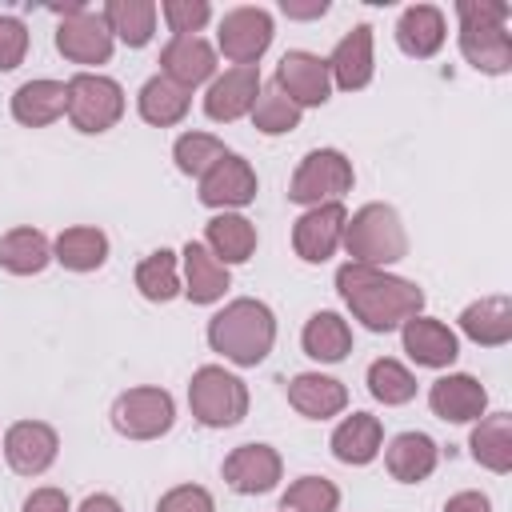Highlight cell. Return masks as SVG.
<instances>
[{
	"mask_svg": "<svg viewBox=\"0 0 512 512\" xmlns=\"http://www.w3.org/2000/svg\"><path fill=\"white\" fill-rule=\"evenodd\" d=\"M264 80H260V68L248 64V68H224L220 76H212L208 92H204V112L208 120L216 124H236L252 112L256 96H260Z\"/></svg>",
	"mask_w": 512,
	"mask_h": 512,
	"instance_id": "17",
	"label": "cell"
},
{
	"mask_svg": "<svg viewBox=\"0 0 512 512\" xmlns=\"http://www.w3.org/2000/svg\"><path fill=\"white\" fill-rule=\"evenodd\" d=\"M336 292L368 332H396L404 320L420 316L424 308V288L416 280L352 260L336 268Z\"/></svg>",
	"mask_w": 512,
	"mask_h": 512,
	"instance_id": "1",
	"label": "cell"
},
{
	"mask_svg": "<svg viewBox=\"0 0 512 512\" xmlns=\"http://www.w3.org/2000/svg\"><path fill=\"white\" fill-rule=\"evenodd\" d=\"M112 48H116V40H112L104 16L92 12V8H84L76 16H64L56 24V52L64 60H72V64H84V72L108 64L112 60Z\"/></svg>",
	"mask_w": 512,
	"mask_h": 512,
	"instance_id": "12",
	"label": "cell"
},
{
	"mask_svg": "<svg viewBox=\"0 0 512 512\" xmlns=\"http://www.w3.org/2000/svg\"><path fill=\"white\" fill-rule=\"evenodd\" d=\"M508 16H512V8L504 0H456L460 56L484 76H504L512 68Z\"/></svg>",
	"mask_w": 512,
	"mask_h": 512,
	"instance_id": "3",
	"label": "cell"
},
{
	"mask_svg": "<svg viewBox=\"0 0 512 512\" xmlns=\"http://www.w3.org/2000/svg\"><path fill=\"white\" fill-rule=\"evenodd\" d=\"M52 264V240L32 228V224H20V228H8L0 236V268L12 272V276H36Z\"/></svg>",
	"mask_w": 512,
	"mask_h": 512,
	"instance_id": "32",
	"label": "cell"
},
{
	"mask_svg": "<svg viewBox=\"0 0 512 512\" xmlns=\"http://www.w3.org/2000/svg\"><path fill=\"white\" fill-rule=\"evenodd\" d=\"M428 408H432V416H440L448 424H472L488 408V388L468 372H448V376L432 380Z\"/></svg>",
	"mask_w": 512,
	"mask_h": 512,
	"instance_id": "18",
	"label": "cell"
},
{
	"mask_svg": "<svg viewBox=\"0 0 512 512\" xmlns=\"http://www.w3.org/2000/svg\"><path fill=\"white\" fill-rule=\"evenodd\" d=\"M468 452L480 468L508 476L512 472V416L508 412H488L476 420L472 436H468Z\"/></svg>",
	"mask_w": 512,
	"mask_h": 512,
	"instance_id": "29",
	"label": "cell"
},
{
	"mask_svg": "<svg viewBox=\"0 0 512 512\" xmlns=\"http://www.w3.org/2000/svg\"><path fill=\"white\" fill-rule=\"evenodd\" d=\"M64 88H68L64 116L72 120L76 132L100 136V132L120 124V116H124V88L112 76H104V72H76L72 80H64Z\"/></svg>",
	"mask_w": 512,
	"mask_h": 512,
	"instance_id": "6",
	"label": "cell"
},
{
	"mask_svg": "<svg viewBox=\"0 0 512 512\" xmlns=\"http://www.w3.org/2000/svg\"><path fill=\"white\" fill-rule=\"evenodd\" d=\"M400 344L420 368H452L460 356V340L444 320L412 316L400 324Z\"/></svg>",
	"mask_w": 512,
	"mask_h": 512,
	"instance_id": "20",
	"label": "cell"
},
{
	"mask_svg": "<svg viewBox=\"0 0 512 512\" xmlns=\"http://www.w3.org/2000/svg\"><path fill=\"white\" fill-rule=\"evenodd\" d=\"M64 108H68L64 80L36 76V80H24L12 92V120L24 124V128H48V124H56L64 116Z\"/></svg>",
	"mask_w": 512,
	"mask_h": 512,
	"instance_id": "25",
	"label": "cell"
},
{
	"mask_svg": "<svg viewBox=\"0 0 512 512\" xmlns=\"http://www.w3.org/2000/svg\"><path fill=\"white\" fill-rule=\"evenodd\" d=\"M160 16L172 36H200L204 24L212 20V4L208 0H164Z\"/></svg>",
	"mask_w": 512,
	"mask_h": 512,
	"instance_id": "40",
	"label": "cell"
},
{
	"mask_svg": "<svg viewBox=\"0 0 512 512\" xmlns=\"http://www.w3.org/2000/svg\"><path fill=\"white\" fill-rule=\"evenodd\" d=\"M352 184H356V172H352V160L340 148H312L292 172L288 200L304 204V208H316V204L340 200L344 192H352Z\"/></svg>",
	"mask_w": 512,
	"mask_h": 512,
	"instance_id": "7",
	"label": "cell"
},
{
	"mask_svg": "<svg viewBox=\"0 0 512 512\" xmlns=\"http://www.w3.org/2000/svg\"><path fill=\"white\" fill-rule=\"evenodd\" d=\"M448 40V20L436 4H408L396 20V44L412 60H428L444 48Z\"/></svg>",
	"mask_w": 512,
	"mask_h": 512,
	"instance_id": "21",
	"label": "cell"
},
{
	"mask_svg": "<svg viewBox=\"0 0 512 512\" xmlns=\"http://www.w3.org/2000/svg\"><path fill=\"white\" fill-rule=\"evenodd\" d=\"M180 264H184V296L192 304H216L232 288L228 268L204 248V240H188L180 248Z\"/></svg>",
	"mask_w": 512,
	"mask_h": 512,
	"instance_id": "26",
	"label": "cell"
},
{
	"mask_svg": "<svg viewBox=\"0 0 512 512\" xmlns=\"http://www.w3.org/2000/svg\"><path fill=\"white\" fill-rule=\"evenodd\" d=\"M220 476L240 496H264V492H272L280 484L284 460H280V452L272 444H240V448H232L224 456Z\"/></svg>",
	"mask_w": 512,
	"mask_h": 512,
	"instance_id": "13",
	"label": "cell"
},
{
	"mask_svg": "<svg viewBox=\"0 0 512 512\" xmlns=\"http://www.w3.org/2000/svg\"><path fill=\"white\" fill-rule=\"evenodd\" d=\"M272 36H276L272 12L260 8V4H240V8H232V12L220 16L216 48L232 60V68H248V64H256L268 52Z\"/></svg>",
	"mask_w": 512,
	"mask_h": 512,
	"instance_id": "9",
	"label": "cell"
},
{
	"mask_svg": "<svg viewBox=\"0 0 512 512\" xmlns=\"http://www.w3.org/2000/svg\"><path fill=\"white\" fill-rule=\"evenodd\" d=\"M112 40L128 44V48H144L152 36H156V16L160 8L152 0H108L100 8Z\"/></svg>",
	"mask_w": 512,
	"mask_h": 512,
	"instance_id": "34",
	"label": "cell"
},
{
	"mask_svg": "<svg viewBox=\"0 0 512 512\" xmlns=\"http://www.w3.org/2000/svg\"><path fill=\"white\" fill-rule=\"evenodd\" d=\"M272 84H276L300 112H304V108H320V104H328V96H332L328 60L316 56V52H308V48L284 52L280 64H276V80H272Z\"/></svg>",
	"mask_w": 512,
	"mask_h": 512,
	"instance_id": "10",
	"label": "cell"
},
{
	"mask_svg": "<svg viewBox=\"0 0 512 512\" xmlns=\"http://www.w3.org/2000/svg\"><path fill=\"white\" fill-rule=\"evenodd\" d=\"M288 404L304 420H332L348 408V388L324 372H296L288 380Z\"/></svg>",
	"mask_w": 512,
	"mask_h": 512,
	"instance_id": "22",
	"label": "cell"
},
{
	"mask_svg": "<svg viewBox=\"0 0 512 512\" xmlns=\"http://www.w3.org/2000/svg\"><path fill=\"white\" fill-rule=\"evenodd\" d=\"M340 488L328 476H300L280 496V512H336Z\"/></svg>",
	"mask_w": 512,
	"mask_h": 512,
	"instance_id": "38",
	"label": "cell"
},
{
	"mask_svg": "<svg viewBox=\"0 0 512 512\" xmlns=\"http://www.w3.org/2000/svg\"><path fill=\"white\" fill-rule=\"evenodd\" d=\"M208 344L236 368H256L268 360L276 344V316L264 300L256 296H236L228 300L212 320H208Z\"/></svg>",
	"mask_w": 512,
	"mask_h": 512,
	"instance_id": "2",
	"label": "cell"
},
{
	"mask_svg": "<svg viewBox=\"0 0 512 512\" xmlns=\"http://www.w3.org/2000/svg\"><path fill=\"white\" fill-rule=\"evenodd\" d=\"M204 248L228 268V264H244L256 252V224L240 212H216L204 224Z\"/></svg>",
	"mask_w": 512,
	"mask_h": 512,
	"instance_id": "28",
	"label": "cell"
},
{
	"mask_svg": "<svg viewBox=\"0 0 512 512\" xmlns=\"http://www.w3.org/2000/svg\"><path fill=\"white\" fill-rule=\"evenodd\" d=\"M160 76H168L184 92L200 88L204 80L216 76V48L204 36H172L160 48Z\"/></svg>",
	"mask_w": 512,
	"mask_h": 512,
	"instance_id": "19",
	"label": "cell"
},
{
	"mask_svg": "<svg viewBox=\"0 0 512 512\" xmlns=\"http://www.w3.org/2000/svg\"><path fill=\"white\" fill-rule=\"evenodd\" d=\"M76 512H124V508H120L116 496H108V492H92V496H84V504H80Z\"/></svg>",
	"mask_w": 512,
	"mask_h": 512,
	"instance_id": "46",
	"label": "cell"
},
{
	"mask_svg": "<svg viewBox=\"0 0 512 512\" xmlns=\"http://www.w3.org/2000/svg\"><path fill=\"white\" fill-rule=\"evenodd\" d=\"M280 12L288 20H320L328 12V0H280Z\"/></svg>",
	"mask_w": 512,
	"mask_h": 512,
	"instance_id": "45",
	"label": "cell"
},
{
	"mask_svg": "<svg viewBox=\"0 0 512 512\" xmlns=\"http://www.w3.org/2000/svg\"><path fill=\"white\" fill-rule=\"evenodd\" d=\"M300 348H304V356H312L320 364H340L352 352V324L340 312H312L304 320Z\"/></svg>",
	"mask_w": 512,
	"mask_h": 512,
	"instance_id": "31",
	"label": "cell"
},
{
	"mask_svg": "<svg viewBox=\"0 0 512 512\" xmlns=\"http://www.w3.org/2000/svg\"><path fill=\"white\" fill-rule=\"evenodd\" d=\"M380 452H384L388 476L400 480V484H420V480H428V476L436 472V464H440V448H436V440H432L428 432H400V436H392L388 448H380Z\"/></svg>",
	"mask_w": 512,
	"mask_h": 512,
	"instance_id": "24",
	"label": "cell"
},
{
	"mask_svg": "<svg viewBox=\"0 0 512 512\" xmlns=\"http://www.w3.org/2000/svg\"><path fill=\"white\" fill-rule=\"evenodd\" d=\"M328 448H332V456H336L340 464H352V468L372 464V460L380 456V448H384V424H380V416H372V412H352V416H344V420L332 428Z\"/></svg>",
	"mask_w": 512,
	"mask_h": 512,
	"instance_id": "23",
	"label": "cell"
},
{
	"mask_svg": "<svg viewBox=\"0 0 512 512\" xmlns=\"http://www.w3.org/2000/svg\"><path fill=\"white\" fill-rule=\"evenodd\" d=\"M20 512H72V500H68V492L64 488H32L28 496H24V508Z\"/></svg>",
	"mask_w": 512,
	"mask_h": 512,
	"instance_id": "43",
	"label": "cell"
},
{
	"mask_svg": "<svg viewBox=\"0 0 512 512\" xmlns=\"http://www.w3.org/2000/svg\"><path fill=\"white\" fill-rule=\"evenodd\" d=\"M176 424V400L168 388L140 384L116 396L112 404V428L128 440H160Z\"/></svg>",
	"mask_w": 512,
	"mask_h": 512,
	"instance_id": "8",
	"label": "cell"
},
{
	"mask_svg": "<svg viewBox=\"0 0 512 512\" xmlns=\"http://www.w3.org/2000/svg\"><path fill=\"white\" fill-rule=\"evenodd\" d=\"M368 392H372L384 408H400V404H408V400L416 396V376H412L400 360L380 356V360L368 364Z\"/></svg>",
	"mask_w": 512,
	"mask_h": 512,
	"instance_id": "36",
	"label": "cell"
},
{
	"mask_svg": "<svg viewBox=\"0 0 512 512\" xmlns=\"http://www.w3.org/2000/svg\"><path fill=\"white\" fill-rule=\"evenodd\" d=\"M156 512H216V500L204 484H176L156 500Z\"/></svg>",
	"mask_w": 512,
	"mask_h": 512,
	"instance_id": "42",
	"label": "cell"
},
{
	"mask_svg": "<svg viewBox=\"0 0 512 512\" xmlns=\"http://www.w3.org/2000/svg\"><path fill=\"white\" fill-rule=\"evenodd\" d=\"M28 56V24L20 16H0V72L20 68Z\"/></svg>",
	"mask_w": 512,
	"mask_h": 512,
	"instance_id": "41",
	"label": "cell"
},
{
	"mask_svg": "<svg viewBox=\"0 0 512 512\" xmlns=\"http://www.w3.org/2000/svg\"><path fill=\"white\" fill-rule=\"evenodd\" d=\"M444 512H492V500L484 492H476V488H464V492L448 496Z\"/></svg>",
	"mask_w": 512,
	"mask_h": 512,
	"instance_id": "44",
	"label": "cell"
},
{
	"mask_svg": "<svg viewBox=\"0 0 512 512\" xmlns=\"http://www.w3.org/2000/svg\"><path fill=\"white\" fill-rule=\"evenodd\" d=\"M324 60H328L332 84H336L340 92H360V88H368L372 76H376V40H372V24H352V28L336 40L332 56H324Z\"/></svg>",
	"mask_w": 512,
	"mask_h": 512,
	"instance_id": "16",
	"label": "cell"
},
{
	"mask_svg": "<svg viewBox=\"0 0 512 512\" xmlns=\"http://www.w3.org/2000/svg\"><path fill=\"white\" fill-rule=\"evenodd\" d=\"M344 224H348V208H344L340 200L308 208V212L292 224V252H296L304 264H324V260L340 248Z\"/></svg>",
	"mask_w": 512,
	"mask_h": 512,
	"instance_id": "15",
	"label": "cell"
},
{
	"mask_svg": "<svg viewBox=\"0 0 512 512\" xmlns=\"http://www.w3.org/2000/svg\"><path fill=\"white\" fill-rule=\"evenodd\" d=\"M136 288H140V296L152 300V304H168V300H176V296L184 292L176 252H168V248L148 252V256L136 264Z\"/></svg>",
	"mask_w": 512,
	"mask_h": 512,
	"instance_id": "35",
	"label": "cell"
},
{
	"mask_svg": "<svg viewBox=\"0 0 512 512\" xmlns=\"http://www.w3.org/2000/svg\"><path fill=\"white\" fill-rule=\"evenodd\" d=\"M224 152H228L224 140H216L212 132H180L176 144H172V160H176V168H180L184 176H196V180H200Z\"/></svg>",
	"mask_w": 512,
	"mask_h": 512,
	"instance_id": "39",
	"label": "cell"
},
{
	"mask_svg": "<svg viewBox=\"0 0 512 512\" xmlns=\"http://www.w3.org/2000/svg\"><path fill=\"white\" fill-rule=\"evenodd\" d=\"M340 244L352 256V264H368V268H388L408 256L404 220L392 204H380V200H372L348 216Z\"/></svg>",
	"mask_w": 512,
	"mask_h": 512,
	"instance_id": "4",
	"label": "cell"
},
{
	"mask_svg": "<svg viewBox=\"0 0 512 512\" xmlns=\"http://www.w3.org/2000/svg\"><path fill=\"white\" fill-rule=\"evenodd\" d=\"M60 456V436L44 420H16L4 432V460L16 476H44Z\"/></svg>",
	"mask_w": 512,
	"mask_h": 512,
	"instance_id": "14",
	"label": "cell"
},
{
	"mask_svg": "<svg viewBox=\"0 0 512 512\" xmlns=\"http://www.w3.org/2000/svg\"><path fill=\"white\" fill-rule=\"evenodd\" d=\"M188 408L204 428H232L248 416V384L220 364H204L188 380Z\"/></svg>",
	"mask_w": 512,
	"mask_h": 512,
	"instance_id": "5",
	"label": "cell"
},
{
	"mask_svg": "<svg viewBox=\"0 0 512 512\" xmlns=\"http://www.w3.org/2000/svg\"><path fill=\"white\" fill-rule=\"evenodd\" d=\"M460 332L480 348H504L512 340V296L492 292L460 312Z\"/></svg>",
	"mask_w": 512,
	"mask_h": 512,
	"instance_id": "27",
	"label": "cell"
},
{
	"mask_svg": "<svg viewBox=\"0 0 512 512\" xmlns=\"http://www.w3.org/2000/svg\"><path fill=\"white\" fill-rule=\"evenodd\" d=\"M188 108H192V92H184L180 84H172L168 76H148L144 84H140V96H136V112H140V120L144 124H152V128H172V124H180L184 116H188Z\"/></svg>",
	"mask_w": 512,
	"mask_h": 512,
	"instance_id": "30",
	"label": "cell"
},
{
	"mask_svg": "<svg viewBox=\"0 0 512 512\" xmlns=\"http://www.w3.org/2000/svg\"><path fill=\"white\" fill-rule=\"evenodd\" d=\"M52 260L68 272H96L108 260V236L96 224H72L52 240Z\"/></svg>",
	"mask_w": 512,
	"mask_h": 512,
	"instance_id": "33",
	"label": "cell"
},
{
	"mask_svg": "<svg viewBox=\"0 0 512 512\" xmlns=\"http://www.w3.org/2000/svg\"><path fill=\"white\" fill-rule=\"evenodd\" d=\"M252 124H256V132H264V136H284V132H292V128H300V108L276 88V84H268V88H260V96H256V104H252Z\"/></svg>",
	"mask_w": 512,
	"mask_h": 512,
	"instance_id": "37",
	"label": "cell"
},
{
	"mask_svg": "<svg viewBox=\"0 0 512 512\" xmlns=\"http://www.w3.org/2000/svg\"><path fill=\"white\" fill-rule=\"evenodd\" d=\"M256 168L240 156V152H224L204 176H200V204L204 208H216V212H236L244 204L256 200Z\"/></svg>",
	"mask_w": 512,
	"mask_h": 512,
	"instance_id": "11",
	"label": "cell"
}]
</instances>
